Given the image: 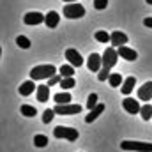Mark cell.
I'll return each mask as SVG.
<instances>
[{"label": "cell", "mask_w": 152, "mask_h": 152, "mask_svg": "<svg viewBox=\"0 0 152 152\" xmlns=\"http://www.w3.org/2000/svg\"><path fill=\"white\" fill-rule=\"evenodd\" d=\"M57 73V67L51 66V64H44V66H36L32 71H30V78L36 81V80H50L53 78Z\"/></svg>", "instance_id": "obj_1"}, {"label": "cell", "mask_w": 152, "mask_h": 152, "mask_svg": "<svg viewBox=\"0 0 152 152\" xmlns=\"http://www.w3.org/2000/svg\"><path fill=\"white\" fill-rule=\"evenodd\" d=\"M122 151H133V152H152V143L149 142H131V140H124L120 143Z\"/></svg>", "instance_id": "obj_2"}, {"label": "cell", "mask_w": 152, "mask_h": 152, "mask_svg": "<svg viewBox=\"0 0 152 152\" xmlns=\"http://www.w3.org/2000/svg\"><path fill=\"white\" fill-rule=\"evenodd\" d=\"M53 136L58 138V140H69V142H76L78 140V129L73 127H64V126H57L53 129Z\"/></svg>", "instance_id": "obj_3"}, {"label": "cell", "mask_w": 152, "mask_h": 152, "mask_svg": "<svg viewBox=\"0 0 152 152\" xmlns=\"http://www.w3.org/2000/svg\"><path fill=\"white\" fill-rule=\"evenodd\" d=\"M64 16L69 20L81 18V16H85V7L81 4H67V5H64Z\"/></svg>", "instance_id": "obj_4"}, {"label": "cell", "mask_w": 152, "mask_h": 152, "mask_svg": "<svg viewBox=\"0 0 152 152\" xmlns=\"http://www.w3.org/2000/svg\"><path fill=\"white\" fill-rule=\"evenodd\" d=\"M117 60H118V51L115 50V48H106L104 50V53H103V67H108V69H112L115 64H117Z\"/></svg>", "instance_id": "obj_5"}, {"label": "cell", "mask_w": 152, "mask_h": 152, "mask_svg": "<svg viewBox=\"0 0 152 152\" xmlns=\"http://www.w3.org/2000/svg\"><path fill=\"white\" fill-rule=\"evenodd\" d=\"M55 113L57 115H76L81 112V106L80 104H55Z\"/></svg>", "instance_id": "obj_6"}, {"label": "cell", "mask_w": 152, "mask_h": 152, "mask_svg": "<svg viewBox=\"0 0 152 152\" xmlns=\"http://www.w3.org/2000/svg\"><path fill=\"white\" fill-rule=\"evenodd\" d=\"M87 67H88L92 73H99V71L103 69V55L90 53V55H88V60H87Z\"/></svg>", "instance_id": "obj_7"}, {"label": "cell", "mask_w": 152, "mask_h": 152, "mask_svg": "<svg viewBox=\"0 0 152 152\" xmlns=\"http://www.w3.org/2000/svg\"><path fill=\"white\" fill-rule=\"evenodd\" d=\"M66 58H67V62H69L73 67H80V66H83V58H81L80 51L75 50V48L66 50Z\"/></svg>", "instance_id": "obj_8"}, {"label": "cell", "mask_w": 152, "mask_h": 152, "mask_svg": "<svg viewBox=\"0 0 152 152\" xmlns=\"http://www.w3.org/2000/svg\"><path fill=\"white\" fill-rule=\"evenodd\" d=\"M122 108H124L127 113H131V115L140 113V110H142L140 103H138V101H134L133 97H126V99L122 101Z\"/></svg>", "instance_id": "obj_9"}, {"label": "cell", "mask_w": 152, "mask_h": 152, "mask_svg": "<svg viewBox=\"0 0 152 152\" xmlns=\"http://www.w3.org/2000/svg\"><path fill=\"white\" fill-rule=\"evenodd\" d=\"M44 20H46V14H41V12H37V11L27 12L25 18H23L25 25H39V23H42Z\"/></svg>", "instance_id": "obj_10"}, {"label": "cell", "mask_w": 152, "mask_h": 152, "mask_svg": "<svg viewBox=\"0 0 152 152\" xmlns=\"http://www.w3.org/2000/svg\"><path fill=\"white\" fill-rule=\"evenodd\" d=\"M138 99H140V101H151L152 99V81L143 83V85L138 88Z\"/></svg>", "instance_id": "obj_11"}, {"label": "cell", "mask_w": 152, "mask_h": 152, "mask_svg": "<svg viewBox=\"0 0 152 152\" xmlns=\"http://www.w3.org/2000/svg\"><path fill=\"white\" fill-rule=\"evenodd\" d=\"M117 51H118V57H122V58H126V60H129V62H133V60L138 58V53H136L134 50L127 48V46H120V48H117Z\"/></svg>", "instance_id": "obj_12"}, {"label": "cell", "mask_w": 152, "mask_h": 152, "mask_svg": "<svg viewBox=\"0 0 152 152\" xmlns=\"http://www.w3.org/2000/svg\"><path fill=\"white\" fill-rule=\"evenodd\" d=\"M126 42H127V36H126L124 32L115 30L113 34H112V44H113V46L120 48V46H126Z\"/></svg>", "instance_id": "obj_13"}, {"label": "cell", "mask_w": 152, "mask_h": 152, "mask_svg": "<svg viewBox=\"0 0 152 152\" xmlns=\"http://www.w3.org/2000/svg\"><path fill=\"white\" fill-rule=\"evenodd\" d=\"M58 21H60V16H58V12H55V11H50V12L46 14V20H44V23H46V27H48V28H55V27H58Z\"/></svg>", "instance_id": "obj_14"}, {"label": "cell", "mask_w": 152, "mask_h": 152, "mask_svg": "<svg viewBox=\"0 0 152 152\" xmlns=\"http://www.w3.org/2000/svg\"><path fill=\"white\" fill-rule=\"evenodd\" d=\"M134 83H136V78H134V76L126 78L124 83H122V87H120V92H122L124 96H129V94L133 92V88H134Z\"/></svg>", "instance_id": "obj_15"}, {"label": "cell", "mask_w": 152, "mask_h": 152, "mask_svg": "<svg viewBox=\"0 0 152 152\" xmlns=\"http://www.w3.org/2000/svg\"><path fill=\"white\" fill-rule=\"evenodd\" d=\"M18 90H20V94H21V96H25V97H27V96H30V94H32L34 90H37V88H36L34 80H28V81H23V83H21V87H20Z\"/></svg>", "instance_id": "obj_16"}, {"label": "cell", "mask_w": 152, "mask_h": 152, "mask_svg": "<svg viewBox=\"0 0 152 152\" xmlns=\"http://www.w3.org/2000/svg\"><path fill=\"white\" fill-rule=\"evenodd\" d=\"M36 96H37L39 103H46L50 99V87L48 85H39L37 90H36Z\"/></svg>", "instance_id": "obj_17"}, {"label": "cell", "mask_w": 152, "mask_h": 152, "mask_svg": "<svg viewBox=\"0 0 152 152\" xmlns=\"http://www.w3.org/2000/svg\"><path fill=\"white\" fill-rule=\"evenodd\" d=\"M103 112H104V104H97V106H96L94 110H90V113L85 117V122H87V124L94 122V120H96V118H97L99 115L103 113Z\"/></svg>", "instance_id": "obj_18"}, {"label": "cell", "mask_w": 152, "mask_h": 152, "mask_svg": "<svg viewBox=\"0 0 152 152\" xmlns=\"http://www.w3.org/2000/svg\"><path fill=\"white\" fill-rule=\"evenodd\" d=\"M53 101L57 104H69L71 103V94L69 92H58L53 96Z\"/></svg>", "instance_id": "obj_19"}, {"label": "cell", "mask_w": 152, "mask_h": 152, "mask_svg": "<svg viewBox=\"0 0 152 152\" xmlns=\"http://www.w3.org/2000/svg\"><path fill=\"white\" fill-rule=\"evenodd\" d=\"M58 75L62 76V78H73V75H75V67H73L71 64H64V66L58 69Z\"/></svg>", "instance_id": "obj_20"}, {"label": "cell", "mask_w": 152, "mask_h": 152, "mask_svg": "<svg viewBox=\"0 0 152 152\" xmlns=\"http://www.w3.org/2000/svg\"><path fill=\"white\" fill-rule=\"evenodd\" d=\"M94 37H96L97 42H104V44H106V42H112V36H110L106 30H97Z\"/></svg>", "instance_id": "obj_21"}, {"label": "cell", "mask_w": 152, "mask_h": 152, "mask_svg": "<svg viewBox=\"0 0 152 152\" xmlns=\"http://www.w3.org/2000/svg\"><path fill=\"white\" fill-rule=\"evenodd\" d=\"M140 115L143 120H151L152 118V104H143L142 110H140Z\"/></svg>", "instance_id": "obj_22"}, {"label": "cell", "mask_w": 152, "mask_h": 152, "mask_svg": "<svg viewBox=\"0 0 152 152\" xmlns=\"http://www.w3.org/2000/svg\"><path fill=\"white\" fill-rule=\"evenodd\" d=\"M21 115H25V117H36L37 110L34 106H30V104H21Z\"/></svg>", "instance_id": "obj_23"}, {"label": "cell", "mask_w": 152, "mask_h": 152, "mask_svg": "<svg viewBox=\"0 0 152 152\" xmlns=\"http://www.w3.org/2000/svg\"><path fill=\"white\" fill-rule=\"evenodd\" d=\"M108 81H110V85L112 87H122V76L118 75V73H112V76L108 78Z\"/></svg>", "instance_id": "obj_24"}, {"label": "cell", "mask_w": 152, "mask_h": 152, "mask_svg": "<svg viewBox=\"0 0 152 152\" xmlns=\"http://www.w3.org/2000/svg\"><path fill=\"white\" fill-rule=\"evenodd\" d=\"M64 90H69V88H73L76 83H75V78H62V81L58 83Z\"/></svg>", "instance_id": "obj_25"}, {"label": "cell", "mask_w": 152, "mask_h": 152, "mask_svg": "<svg viewBox=\"0 0 152 152\" xmlns=\"http://www.w3.org/2000/svg\"><path fill=\"white\" fill-rule=\"evenodd\" d=\"M34 145L36 147H46L48 145V138L44 134H36L34 136Z\"/></svg>", "instance_id": "obj_26"}, {"label": "cell", "mask_w": 152, "mask_h": 152, "mask_svg": "<svg viewBox=\"0 0 152 152\" xmlns=\"http://www.w3.org/2000/svg\"><path fill=\"white\" fill-rule=\"evenodd\" d=\"M53 117H55V110H53V108H48V110H44L42 122H44V124H50V122L53 120Z\"/></svg>", "instance_id": "obj_27"}, {"label": "cell", "mask_w": 152, "mask_h": 152, "mask_svg": "<svg viewBox=\"0 0 152 152\" xmlns=\"http://www.w3.org/2000/svg\"><path fill=\"white\" fill-rule=\"evenodd\" d=\"M97 106V94H90L88 99H87V108L88 110H94Z\"/></svg>", "instance_id": "obj_28"}, {"label": "cell", "mask_w": 152, "mask_h": 152, "mask_svg": "<svg viewBox=\"0 0 152 152\" xmlns=\"http://www.w3.org/2000/svg\"><path fill=\"white\" fill-rule=\"evenodd\" d=\"M16 44H18L20 48H23V50L30 48V41L25 37V36H20V37H16Z\"/></svg>", "instance_id": "obj_29"}, {"label": "cell", "mask_w": 152, "mask_h": 152, "mask_svg": "<svg viewBox=\"0 0 152 152\" xmlns=\"http://www.w3.org/2000/svg\"><path fill=\"white\" fill-rule=\"evenodd\" d=\"M110 76H112L110 75V69H108V67H103V69L97 73V80H99V81H104V80H108Z\"/></svg>", "instance_id": "obj_30"}, {"label": "cell", "mask_w": 152, "mask_h": 152, "mask_svg": "<svg viewBox=\"0 0 152 152\" xmlns=\"http://www.w3.org/2000/svg\"><path fill=\"white\" fill-rule=\"evenodd\" d=\"M94 2V7L97 9V11H103V9H106V5H108V0H92Z\"/></svg>", "instance_id": "obj_31"}, {"label": "cell", "mask_w": 152, "mask_h": 152, "mask_svg": "<svg viewBox=\"0 0 152 152\" xmlns=\"http://www.w3.org/2000/svg\"><path fill=\"white\" fill-rule=\"evenodd\" d=\"M60 81H62V76H60V75H55L53 78H50L48 87H53V85H57V83H60Z\"/></svg>", "instance_id": "obj_32"}, {"label": "cell", "mask_w": 152, "mask_h": 152, "mask_svg": "<svg viewBox=\"0 0 152 152\" xmlns=\"http://www.w3.org/2000/svg\"><path fill=\"white\" fill-rule=\"evenodd\" d=\"M143 25H145V27H149V28H152V16H149V18H145V20H143Z\"/></svg>", "instance_id": "obj_33"}, {"label": "cell", "mask_w": 152, "mask_h": 152, "mask_svg": "<svg viewBox=\"0 0 152 152\" xmlns=\"http://www.w3.org/2000/svg\"><path fill=\"white\" fill-rule=\"evenodd\" d=\"M62 2H76V0H62Z\"/></svg>", "instance_id": "obj_34"}, {"label": "cell", "mask_w": 152, "mask_h": 152, "mask_svg": "<svg viewBox=\"0 0 152 152\" xmlns=\"http://www.w3.org/2000/svg\"><path fill=\"white\" fill-rule=\"evenodd\" d=\"M145 2H147V4H152V0H145Z\"/></svg>", "instance_id": "obj_35"}]
</instances>
